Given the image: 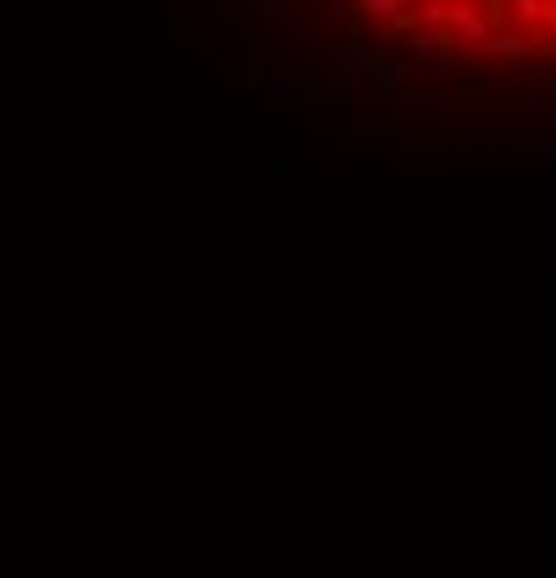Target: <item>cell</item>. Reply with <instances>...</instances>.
<instances>
[{"label": "cell", "mask_w": 556, "mask_h": 578, "mask_svg": "<svg viewBox=\"0 0 556 578\" xmlns=\"http://www.w3.org/2000/svg\"><path fill=\"white\" fill-rule=\"evenodd\" d=\"M445 34H451V51H479V45L495 34V17L479 7V0H451L445 7Z\"/></svg>", "instance_id": "obj_1"}, {"label": "cell", "mask_w": 556, "mask_h": 578, "mask_svg": "<svg viewBox=\"0 0 556 578\" xmlns=\"http://www.w3.org/2000/svg\"><path fill=\"white\" fill-rule=\"evenodd\" d=\"M529 51H534V39H529L523 28H506V34L495 28V34L479 45V56H495V62H523Z\"/></svg>", "instance_id": "obj_2"}, {"label": "cell", "mask_w": 556, "mask_h": 578, "mask_svg": "<svg viewBox=\"0 0 556 578\" xmlns=\"http://www.w3.org/2000/svg\"><path fill=\"white\" fill-rule=\"evenodd\" d=\"M406 7H412V0H356V12H362L367 23H384V28H395V34L412 28Z\"/></svg>", "instance_id": "obj_3"}, {"label": "cell", "mask_w": 556, "mask_h": 578, "mask_svg": "<svg viewBox=\"0 0 556 578\" xmlns=\"http://www.w3.org/2000/svg\"><path fill=\"white\" fill-rule=\"evenodd\" d=\"M406 39H412V51H424V56H451L445 28H406Z\"/></svg>", "instance_id": "obj_4"}, {"label": "cell", "mask_w": 556, "mask_h": 578, "mask_svg": "<svg viewBox=\"0 0 556 578\" xmlns=\"http://www.w3.org/2000/svg\"><path fill=\"white\" fill-rule=\"evenodd\" d=\"M506 28H540V0H506Z\"/></svg>", "instance_id": "obj_5"}, {"label": "cell", "mask_w": 556, "mask_h": 578, "mask_svg": "<svg viewBox=\"0 0 556 578\" xmlns=\"http://www.w3.org/2000/svg\"><path fill=\"white\" fill-rule=\"evenodd\" d=\"M367 73H374L379 84H406V78H412V67H406V62H395V56H379V51H374V67H367Z\"/></svg>", "instance_id": "obj_6"}, {"label": "cell", "mask_w": 556, "mask_h": 578, "mask_svg": "<svg viewBox=\"0 0 556 578\" xmlns=\"http://www.w3.org/2000/svg\"><path fill=\"white\" fill-rule=\"evenodd\" d=\"M551 84H556V78H551Z\"/></svg>", "instance_id": "obj_7"}]
</instances>
